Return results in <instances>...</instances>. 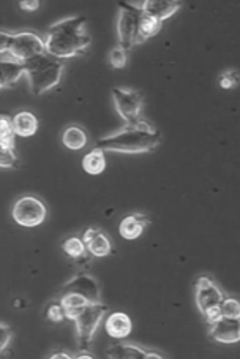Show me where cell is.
Wrapping results in <instances>:
<instances>
[{
	"mask_svg": "<svg viewBox=\"0 0 240 359\" xmlns=\"http://www.w3.org/2000/svg\"><path fill=\"white\" fill-rule=\"evenodd\" d=\"M109 62L114 68H124L127 65V51H125V49L120 48V46L111 49Z\"/></svg>",
	"mask_w": 240,
	"mask_h": 359,
	"instance_id": "484cf974",
	"label": "cell"
},
{
	"mask_svg": "<svg viewBox=\"0 0 240 359\" xmlns=\"http://www.w3.org/2000/svg\"><path fill=\"white\" fill-rule=\"evenodd\" d=\"M20 7L26 11H35L40 8L38 0H29V2H20Z\"/></svg>",
	"mask_w": 240,
	"mask_h": 359,
	"instance_id": "4dcf8cb0",
	"label": "cell"
},
{
	"mask_svg": "<svg viewBox=\"0 0 240 359\" xmlns=\"http://www.w3.org/2000/svg\"><path fill=\"white\" fill-rule=\"evenodd\" d=\"M104 151L103 149H92L87 156L84 157L83 160V168L85 172H89L92 176H97V175H101L106 168V160H104Z\"/></svg>",
	"mask_w": 240,
	"mask_h": 359,
	"instance_id": "7402d4cb",
	"label": "cell"
},
{
	"mask_svg": "<svg viewBox=\"0 0 240 359\" xmlns=\"http://www.w3.org/2000/svg\"><path fill=\"white\" fill-rule=\"evenodd\" d=\"M139 21L141 10L132 7L130 4L119 5V18H117V36H119V46L125 51H130L136 45H139Z\"/></svg>",
	"mask_w": 240,
	"mask_h": 359,
	"instance_id": "5b68a950",
	"label": "cell"
},
{
	"mask_svg": "<svg viewBox=\"0 0 240 359\" xmlns=\"http://www.w3.org/2000/svg\"><path fill=\"white\" fill-rule=\"evenodd\" d=\"M132 7L138 8L144 13L157 18L160 21H164L171 18L172 15L178 11L182 7L181 2H176V0H171V2H166V0H146V2H128Z\"/></svg>",
	"mask_w": 240,
	"mask_h": 359,
	"instance_id": "7c38bea8",
	"label": "cell"
},
{
	"mask_svg": "<svg viewBox=\"0 0 240 359\" xmlns=\"http://www.w3.org/2000/svg\"><path fill=\"white\" fill-rule=\"evenodd\" d=\"M221 317L240 320V301L236 298H225L221 302Z\"/></svg>",
	"mask_w": 240,
	"mask_h": 359,
	"instance_id": "d4e9b609",
	"label": "cell"
},
{
	"mask_svg": "<svg viewBox=\"0 0 240 359\" xmlns=\"http://www.w3.org/2000/svg\"><path fill=\"white\" fill-rule=\"evenodd\" d=\"M13 127L16 135L26 138V136H32L36 133V130H38V119L32 113L22 111V113H17L13 117Z\"/></svg>",
	"mask_w": 240,
	"mask_h": 359,
	"instance_id": "d6986e66",
	"label": "cell"
},
{
	"mask_svg": "<svg viewBox=\"0 0 240 359\" xmlns=\"http://www.w3.org/2000/svg\"><path fill=\"white\" fill-rule=\"evenodd\" d=\"M60 304L64 307L65 317L75 320L78 315L90 304V301L79 293H65L62 301H60Z\"/></svg>",
	"mask_w": 240,
	"mask_h": 359,
	"instance_id": "ac0fdd59",
	"label": "cell"
},
{
	"mask_svg": "<svg viewBox=\"0 0 240 359\" xmlns=\"http://www.w3.org/2000/svg\"><path fill=\"white\" fill-rule=\"evenodd\" d=\"M162 135L149 122L138 121L127 123L119 132L103 136L98 140L97 147L119 154H146L152 152L160 144Z\"/></svg>",
	"mask_w": 240,
	"mask_h": 359,
	"instance_id": "7a4b0ae2",
	"label": "cell"
},
{
	"mask_svg": "<svg viewBox=\"0 0 240 359\" xmlns=\"http://www.w3.org/2000/svg\"><path fill=\"white\" fill-rule=\"evenodd\" d=\"M15 135L13 119L3 114L0 119V152H15Z\"/></svg>",
	"mask_w": 240,
	"mask_h": 359,
	"instance_id": "ffe728a7",
	"label": "cell"
},
{
	"mask_svg": "<svg viewBox=\"0 0 240 359\" xmlns=\"http://www.w3.org/2000/svg\"><path fill=\"white\" fill-rule=\"evenodd\" d=\"M211 337L220 344H237L240 340V320L221 317L211 325Z\"/></svg>",
	"mask_w": 240,
	"mask_h": 359,
	"instance_id": "8fae6325",
	"label": "cell"
},
{
	"mask_svg": "<svg viewBox=\"0 0 240 359\" xmlns=\"http://www.w3.org/2000/svg\"><path fill=\"white\" fill-rule=\"evenodd\" d=\"M78 359H94L95 356L92 355V353H85V351H83V353H79V355L76 356Z\"/></svg>",
	"mask_w": 240,
	"mask_h": 359,
	"instance_id": "d6a6232c",
	"label": "cell"
},
{
	"mask_svg": "<svg viewBox=\"0 0 240 359\" xmlns=\"http://www.w3.org/2000/svg\"><path fill=\"white\" fill-rule=\"evenodd\" d=\"M0 334H2V339H0V351H3L8 346L11 337H13V331L10 330V326L2 323L0 325Z\"/></svg>",
	"mask_w": 240,
	"mask_h": 359,
	"instance_id": "f546056e",
	"label": "cell"
},
{
	"mask_svg": "<svg viewBox=\"0 0 240 359\" xmlns=\"http://www.w3.org/2000/svg\"><path fill=\"white\" fill-rule=\"evenodd\" d=\"M87 20L84 16H70L49 27L46 34V53L57 59H70L90 46Z\"/></svg>",
	"mask_w": 240,
	"mask_h": 359,
	"instance_id": "6da1fadb",
	"label": "cell"
},
{
	"mask_svg": "<svg viewBox=\"0 0 240 359\" xmlns=\"http://www.w3.org/2000/svg\"><path fill=\"white\" fill-rule=\"evenodd\" d=\"M46 217V206L40 198L36 196H22L15 203L13 219L21 226L34 228L41 225Z\"/></svg>",
	"mask_w": 240,
	"mask_h": 359,
	"instance_id": "52a82bcc",
	"label": "cell"
},
{
	"mask_svg": "<svg viewBox=\"0 0 240 359\" xmlns=\"http://www.w3.org/2000/svg\"><path fill=\"white\" fill-rule=\"evenodd\" d=\"M62 142L71 151H79L87 144V133L79 126H70L65 128L62 135Z\"/></svg>",
	"mask_w": 240,
	"mask_h": 359,
	"instance_id": "44dd1931",
	"label": "cell"
},
{
	"mask_svg": "<svg viewBox=\"0 0 240 359\" xmlns=\"http://www.w3.org/2000/svg\"><path fill=\"white\" fill-rule=\"evenodd\" d=\"M108 312V306L103 302H90L84 311L73 320L76 323L79 350L87 351L89 344L95 336L97 327L100 326L104 313Z\"/></svg>",
	"mask_w": 240,
	"mask_h": 359,
	"instance_id": "8992f818",
	"label": "cell"
},
{
	"mask_svg": "<svg viewBox=\"0 0 240 359\" xmlns=\"http://www.w3.org/2000/svg\"><path fill=\"white\" fill-rule=\"evenodd\" d=\"M62 293H79L87 298L90 302H101L100 288L94 277L87 274H78L73 277L69 283L64 285Z\"/></svg>",
	"mask_w": 240,
	"mask_h": 359,
	"instance_id": "30bf717a",
	"label": "cell"
},
{
	"mask_svg": "<svg viewBox=\"0 0 240 359\" xmlns=\"http://www.w3.org/2000/svg\"><path fill=\"white\" fill-rule=\"evenodd\" d=\"M26 75L32 94L43 95L60 83L64 75V64L43 54L26 62Z\"/></svg>",
	"mask_w": 240,
	"mask_h": 359,
	"instance_id": "3957f363",
	"label": "cell"
},
{
	"mask_svg": "<svg viewBox=\"0 0 240 359\" xmlns=\"http://www.w3.org/2000/svg\"><path fill=\"white\" fill-rule=\"evenodd\" d=\"M240 83V73L237 70H227L220 76V86L223 89H232Z\"/></svg>",
	"mask_w": 240,
	"mask_h": 359,
	"instance_id": "4316f807",
	"label": "cell"
},
{
	"mask_svg": "<svg viewBox=\"0 0 240 359\" xmlns=\"http://www.w3.org/2000/svg\"><path fill=\"white\" fill-rule=\"evenodd\" d=\"M51 359H59V358H65V359H71L73 356L69 355V353H54V355L49 356Z\"/></svg>",
	"mask_w": 240,
	"mask_h": 359,
	"instance_id": "1f68e13d",
	"label": "cell"
},
{
	"mask_svg": "<svg viewBox=\"0 0 240 359\" xmlns=\"http://www.w3.org/2000/svg\"><path fill=\"white\" fill-rule=\"evenodd\" d=\"M106 356L108 358H115V359H138V358H143V359H162L163 356L160 355V353H153V351H147L144 348H141V346L136 345H132V344H117L109 346L106 350Z\"/></svg>",
	"mask_w": 240,
	"mask_h": 359,
	"instance_id": "2e32d148",
	"label": "cell"
},
{
	"mask_svg": "<svg viewBox=\"0 0 240 359\" xmlns=\"http://www.w3.org/2000/svg\"><path fill=\"white\" fill-rule=\"evenodd\" d=\"M0 72H2V78H0V88H10L15 86L22 75H26V64L11 57L8 54L0 53Z\"/></svg>",
	"mask_w": 240,
	"mask_h": 359,
	"instance_id": "4fadbf2b",
	"label": "cell"
},
{
	"mask_svg": "<svg viewBox=\"0 0 240 359\" xmlns=\"http://www.w3.org/2000/svg\"><path fill=\"white\" fill-rule=\"evenodd\" d=\"M195 299L199 312L204 315L212 309L220 307L225 299V294L212 278L199 277L195 283Z\"/></svg>",
	"mask_w": 240,
	"mask_h": 359,
	"instance_id": "9c48e42d",
	"label": "cell"
},
{
	"mask_svg": "<svg viewBox=\"0 0 240 359\" xmlns=\"http://www.w3.org/2000/svg\"><path fill=\"white\" fill-rule=\"evenodd\" d=\"M0 165L3 168H15V166L20 165V162H17L15 152H0Z\"/></svg>",
	"mask_w": 240,
	"mask_h": 359,
	"instance_id": "f1b7e54d",
	"label": "cell"
},
{
	"mask_svg": "<svg viewBox=\"0 0 240 359\" xmlns=\"http://www.w3.org/2000/svg\"><path fill=\"white\" fill-rule=\"evenodd\" d=\"M64 252L70 258L79 259V258L85 257V252H87V245H85L84 241H81L79 238H70L64 243Z\"/></svg>",
	"mask_w": 240,
	"mask_h": 359,
	"instance_id": "cb8c5ba5",
	"label": "cell"
},
{
	"mask_svg": "<svg viewBox=\"0 0 240 359\" xmlns=\"http://www.w3.org/2000/svg\"><path fill=\"white\" fill-rule=\"evenodd\" d=\"M113 98L115 104V111L127 123H134L139 119V113L143 109L144 97L138 90L125 89V88H114Z\"/></svg>",
	"mask_w": 240,
	"mask_h": 359,
	"instance_id": "ba28073f",
	"label": "cell"
},
{
	"mask_svg": "<svg viewBox=\"0 0 240 359\" xmlns=\"http://www.w3.org/2000/svg\"><path fill=\"white\" fill-rule=\"evenodd\" d=\"M46 318L54 321V323H59V321H62L64 318H66L62 304H51V306H49L48 311H46Z\"/></svg>",
	"mask_w": 240,
	"mask_h": 359,
	"instance_id": "83f0119b",
	"label": "cell"
},
{
	"mask_svg": "<svg viewBox=\"0 0 240 359\" xmlns=\"http://www.w3.org/2000/svg\"><path fill=\"white\" fill-rule=\"evenodd\" d=\"M83 241L87 245V250L97 258L108 257L113 252V243H111L108 234L100 228H87Z\"/></svg>",
	"mask_w": 240,
	"mask_h": 359,
	"instance_id": "5bb4252c",
	"label": "cell"
},
{
	"mask_svg": "<svg viewBox=\"0 0 240 359\" xmlns=\"http://www.w3.org/2000/svg\"><path fill=\"white\" fill-rule=\"evenodd\" d=\"M0 53L8 54L13 59L26 64V62L45 54L46 45L45 40L40 39V35L30 32V30L16 34L2 30L0 32Z\"/></svg>",
	"mask_w": 240,
	"mask_h": 359,
	"instance_id": "277c9868",
	"label": "cell"
},
{
	"mask_svg": "<svg viewBox=\"0 0 240 359\" xmlns=\"http://www.w3.org/2000/svg\"><path fill=\"white\" fill-rule=\"evenodd\" d=\"M150 224H152V219L147 217L144 214L127 215V217H124V220L120 222V226H119L120 236L127 241L138 239Z\"/></svg>",
	"mask_w": 240,
	"mask_h": 359,
	"instance_id": "9a60e30c",
	"label": "cell"
},
{
	"mask_svg": "<svg viewBox=\"0 0 240 359\" xmlns=\"http://www.w3.org/2000/svg\"><path fill=\"white\" fill-rule=\"evenodd\" d=\"M104 330L109 334L111 337L114 339H124L130 336V332L133 330L132 320L124 312H115L113 315H109V318L104 323Z\"/></svg>",
	"mask_w": 240,
	"mask_h": 359,
	"instance_id": "e0dca14e",
	"label": "cell"
},
{
	"mask_svg": "<svg viewBox=\"0 0 240 359\" xmlns=\"http://www.w3.org/2000/svg\"><path fill=\"white\" fill-rule=\"evenodd\" d=\"M160 29H162V21L144 13V11H141V21H139L141 41L144 43L147 39H150V36H155L160 32Z\"/></svg>",
	"mask_w": 240,
	"mask_h": 359,
	"instance_id": "603a6c76",
	"label": "cell"
}]
</instances>
